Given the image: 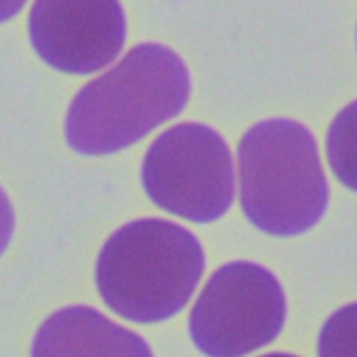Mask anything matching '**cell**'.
<instances>
[{
    "label": "cell",
    "mask_w": 357,
    "mask_h": 357,
    "mask_svg": "<svg viewBox=\"0 0 357 357\" xmlns=\"http://www.w3.org/2000/svg\"><path fill=\"white\" fill-rule=\"evenodd\" d=\"M241 208L271 236L313 229L329 206L318 143L294 119H264L238 143Z\"/></svg>",
    "instance_id": "cell-3"
},
{
    "label": "cell",
    "mask_w": 357,
    "mask_h": 357,
    "mask_svg": "<svg viewBox=\"0 0 357 357\" xmlns=\"http://www.w3.org/2000/svg\"><path fill=\"white\" fill-rule=\"evenodd\" d=\"M15 234V208H12L8 194L0 190V255L10 245Z\"/></svg>",
    "instance_id": "cell-9"
},
{
    "label": "cell",
    "mask_w": 357,
    "mask_h": 357,
    "mask_svg": "<svg viewBox=\"0 0 357 357\" xmlns=\"http://www.w3.org/2000/svg\"><path fill=\"white\" fill-rule=\"evenodd\" d=\"M31 357H154L143 336L91 306L52 313L33 339Z\"/></svg>",
    "instance_id": "cell-7"
},
{
    "label": "cell",
    "mask_w": 357,
    "mask_h": 357,
    "mask_svg": "<svg viewBox=\"0 0 357 357\" xmlns=\"http://www.w3.org/2000/svg\"><path fill=\"white\" fill-rule=\"evenodd\" d=\"M29 36L47 66L68 75H91L124 50L126 15L119 0H36Z\"/></svg>",
    "instance_id": "cell-6"
},
{
    "label": "cell",
    "mask_w": 357,
    "mask_h": 357,
    "mask_svg": "<svg viewBox=\"0 0 357 357\" xmlns=\"http://www.w3.org/2000/svg\"><path fill=\"white\" fill-rule=\"evenodd\" d=\"M190 91V70L178 54L157 43L136 45L77 91L66 117V140L89 157L126 150L183 112Z\"/></svg>",
    "instance_id": "cell-1"
},
{
    "label": "cell",
    "mask_w": 357,
    "mask_h": 357,
    "mask_svg": "<svg viewBox=\"0 0 357 357\" xmlns=\"http://www.w3.org/2000/svg\"><path fill=\"white\" fill-rule=\"evenodd\" d=\"M204 266V248L192 231L168 220L145 218L119 227L105 241L96 285L110 311L150 325L183 311Z\"/></svg>",
    "instance_id": "cell-2"
},
{
    "label": "cell",
    "mask_w": 357,
    "mask_h": 357,
    "mask_svg": "<svg viewBox=\"0 0 357 357\" xmlns=\"http://www.w3.org/2000/svg\"><path fill=\"white\" fill-rule=\"evenodd\" d=\"M264 357H296V355H287V353H268Z\"/></svg>",
    "instance_id": "cell-11"
},
{
    "label": "cell",
    "mask_w": 357,
    "mask_h": 357,
    "mask_svg": "<svg viewBox=\"0 0 357 357\" xmlns=\"http://www.w3.org/2000/svg\"><path fill=\"white\" fill-rule=\"evenodd\" d=\"M143 187L161 211L199 225L215 222L234 204L231 150L211 126L175 124L147 150Z\"/></svg>",
    "instance_id": "cell-4"
},
{
    "label": "cell",
    "mask_w": 357,
    "mask_h": 357,
    "mask_svg": "<svg viewBox=\"0 0 357 357\" xmlns=\"http://www.w3.org/2000/svg\"><path fill=\"white\" fill-rule=\"evenodd\" d=\"M287 301L278 278L252 261L218 268L190 315V336L208 357H245L278 339Z\"/></svg>",
    "instance_id": "cell-5"
},
{
    "label": "cell",
    "mask_w": 357,
    "mask_h": 357,
    "mask_svg": "<svg viewBox=\"0 0 357 357\" xmlns=\"http://www.w3.org/2000/svg\"><path fill=\"white\" fill-rule=\"evenodd\" d=\"M355 329H357V306L348 304L336 311L320 334V357H355Z\"/></svg>",
    "instance_id": "cell-8"
},
{
    "label": "cell",
    "mask_w": 357,
    "mask_h": 357,
    "mask_svg": "<svg viewBox=\"0 0 357 357\" xmlns=\"http://www.w3.org/2000/svg\"><path fill=\"white\" fill-rule=\"evenodd\" d=\"M26 0H0V24L15 19L24 10Z\"/></svg>",
    "instance_id": "cell-10"
}]
</instances>
